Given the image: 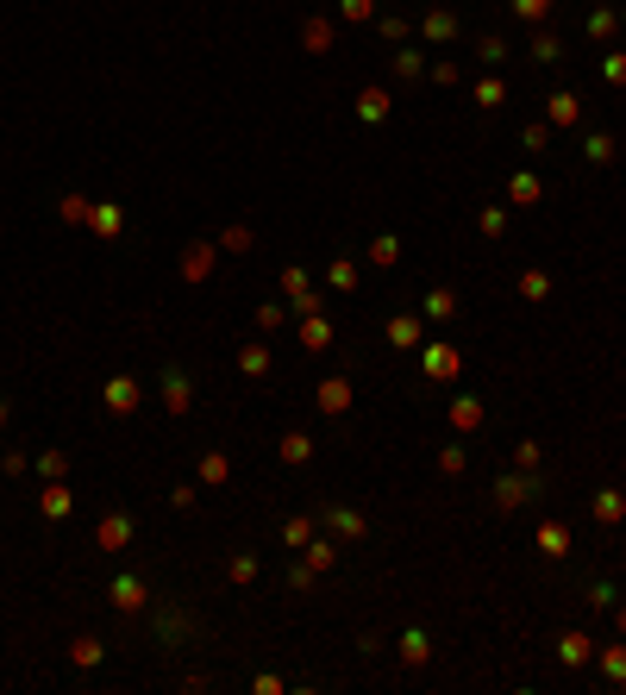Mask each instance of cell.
<instances>
[{
    "label": "cell",
    "instance_id": "obj_46",
    "mask_svg": "<svg viewBox=\"0 0 626 695\" xmlns=\"http://www.w3.org/2000/svg\"><path fill=\"white\" fill-rule=\"evenodd\" d=\"M282 294H288V301H301V294H313V276H307L301 263H294V269H282Z\"/></svg>",
    "mask_w": 626,
    "mask_h": 695
},
{
    "label": "cell",
    "instance_id": "obj_32",
    "mask_svg": "<svg viewBox=\"0 0 626 695\" xmlns=\"http://www.w3.org/2000/svg\"><path fill=\"white\" fill-rule=\"evenodd\" d=\"M470 95H476V107H482V113H495V107L507 101V82H501V76H482V82H476Z\"/></svg>",
    "mask_w": 626,
    "mask_h": 695
},
{
    "label": "cell",
    "instance_id": "obj_14",
    "mask_svg": "<svg viewBox=\"0 0 626 695\" xmlns=\"http://www.w3.org/2000/svg\"><path fill=\"white\" fill-rule=\"evenodd\" d=\"M70 508H76L70 483H45V495H38V514H45V520H70Z\"/></svg>",
    "mask_w": 626,
    "mask_h": 695
},
{
    "label": "cell",
    "instance_id": "obj_23",
    "mask_svg": "<svg viewBox=\"0 0 626 695\" xmlns=\"http://www.w3.org/2000/svg\"><path fill=\"white\" fill-rule=\"evenodd\" d=\"M539 551H545V558H570V526H564V520H545V526H539Z\"/></svg>",
    "mask_w": 626,
    "mask_h": 695
},
{
    "label": "cell",
    "instance_id": "obj_7",
    "mask_svg": "<svg viewBox=\"0 0 626 695\" xmlns=\"http://www.w3.org/2000/svg\"><path fill=\"white\" fill-rule=\"evenodd\" d=\"M132 539H138V520H132V514H101V526H95V545H101V551H126Z\"/></svg>",
    "mask_w": 626,
    "mask_h": 695
},
{
    "label": "cell",
    "instance_id": "obj_44",
    "mask_svg": "<svg viewBox=\"0 0 626 695\" xmlns=\"http://www.w3.org/2000/svg\"><path fill=\"white\" fill-rule=\"evenodd\" d=\"M238 370H244V376H269V352H263V344H244V352H238Z\"/></svg>",
    "mask_w": 626,
    "mask_h": 695
},
{
    "label": "cell",
    "instance_id": "obj_29",
    "mask_svg": "<svg viewBox=\"0 0 626 695\" xmlns=\"http://www.w3.org/2000/svg\"><path fill=\"white\" fill-rule=\"evenodd\" d=\"M557 658H564L570 670H576V664H589V658H595V645H589V633H564V639H557Z\"/></svg>",
    "mask_w": 626,
    "mask_h": 695
},
{
    "label": "cell",
    "instance_id": "obj_26",
    "mask_svg": "<svg viewBox=\"0 0 626 695\" xmlns=\"http://www.w3.org/2000/svg\"><path fill=\"white\" fill-rule=\"evenodd\" d=\"M370 263H376V269H395V263H401V238H395V232H376V238H370Z\"/></svg>",
    "mask_w": 626,
    "mask_h": 695
},
{
    "label": "cell",
    "instance_id": "obj_24",
    "mask_svg": "<svg viewBox=\"0 0 626 695\" xmlns=\"http://www.w3.org/2000/svg\"><path fill=\"white\" fill-rule=\"evenodd\" d=\"M301 45H307L313 57H326V51H333V20H301Z\"/></svg>",
    "mask_w": 626,
    "mask_h": 695
},
{
    "label": "cell",
    "instance_id": "obj_60",
    "mask_svg": "<svg viewBox=\"0 0 626 695\" xmlns=\"http://www.w3.org/2000/svg\"><path fill=\"white\" fill-rule=\"evenodd\" d=\"M614 626H620V639H626V601H614Z\"/></svg>",
    "mask_w": 626,
    "mask_h": 695
},
{
    "label": "cell",
    "instance_id": "obj_16",
    "mask_svg": "<svg viewBox=\"0 0 626 695\" xmlns=\"http://www.w3.org/2000/svg\"><path fill=\"white\" fill-rule=\"evenodd\" d=\"M539 194H545V188H539L532 170H514V176H507V201H514V207H539Z\"/></svg>",
    "mask_w": 626,
    "mask_h": 695
},
{
    "label": "cell",
    "instance_id": "obj_35",
    "mask_svg": "<svg viewBox=\"0 0 626 695\" xmlns=\"http://www.w3.org/2000/svg\"><path fill=\"white\" fill-rule=\"evenodd\" d=\"M420 313H426V319H457V294H451V288H432Z\"/></svg>",
    "mask_w": 626,
    "mask_h": 695
},
{
    "label": "cell",
    "instance_id": "obj_28",
    "mask_svg": "<svg viewBox=\"0 0 626 695\" xmlns=\"http://www.w3.org/2000/svg\"><path fill=\"white\" fill-rule=\"evenodd\" d=\"M426 658H432L426 626H408V633H401V664H426Z\"/></svg>",
    "mask_w": 626,
    "mask_h": 695
},
{
    "label": "cell",
    "instance_id": "obj_33",
    "mask_svg": "<svg viewBox=\"0 0 626 695\" xmlns=\"http://www.w3.org/2000/svg\"><path fill=\"white\" fill-rule=\"evenodd\" d=\"M213 251H219V244H207V238H201V244H188V257H182V276H188V282H201V276H207V263H213Z\"/></svg>",
    "mask_w": 626,
    "mask_h": 695
},
{
    "label": "cell",
    "instance_id": "obj_40",
    "mask_svg": "<svg viewBox=\"0 0 626 695\" xmlns=\"http://www.w3.org/2000/svg\"><path fill=\"white\" fill-rule=\"evenodd\" d=\"M557 57H564V38H557V32H539V38H532V63H545V70H551Z\"/></svg>",
    "mask_w": 626,
    "mask_h": 695
},
{
    "label": "cell",
    "instance_id": "obj_25",
    "mask_svg": "<svg viewBox=\"0 0 626 695\" xmlns=\"http://www.w3.org/2000/svg\"><path fill=\"white\" fill-rule=\"evenodd\" d=\"M614 151H620V145H614V132H589V138H582V163H595V170H601V163H614Z\"/></svg>",
    "mask_w": 626,
    "mask_h": 695
},
{
    "label": "cell",
    "instance_id": "obj_15",
    "mask_svg": "<svg viewBox=\"0 0 626 695\" xmlns=\"http://www.w3.org/2000/svg\"><path fill=\"white\" fill-rule=\"evenodd\" d=\"M301 344H307V352H326V344H333V319L326 313H301Z\"/></svg>",
    "mask_w": 626,
    "mask_h": 695
},
{
    "label": "cell",
    "instance_id": "obj_47",
    "mask_svg": "<svg viewBox=\"0 0 626 695\" xmlns=\"http://www.w3.org/2000/svg\"><path fill=\"white\" fill-rule=\"evenodd\" d=\"M520 294H526V301H545V294H551V276H545V269H520Z\"/></svg>",
    "mask_w": 626,
    "mask_h": 695
},
{
    "label": "cell",
    "instance_id": "obj_17",
    "mask_svg": "<svg viewBox=\"0 0 626 695\" xmlns=\"http://www.w3.org/2000/svg\"><path fill=\"white\" fill-rule=\"evenodd\" d=\"M482 420H489V408H482L476 395H457V401H451V426H457V433H476Z\"/></svg>",
    "mask_w": 626,
    "mask_h": 695
},
{
    "label": "cell",
    "instance_id": "obj_62",
    "mask_svg": "<svg viewBox=\"0 0 626 695\" xmlns=\"http://www.w3.org/2000/svg\"><path fill=\"white\" fill-rule=\"evenodd\" d=\"M620 26H626V7H620Z\"/></svg>",
    "mask_w": 626,
    "mask_h": 695
},
{
    "label": "cell",
    "instance_id": "obj_2",
    "mask_svg": "<svg viewBox=\"0 0 626 695\" xmlns=\"http://www.w3.org/2000/svg\"><path fill=\"white\" fill-rule=\"evenodd\" d=\"M320 520H326V533H333L339 545H351V539L370 533V520H364L358 508H345V501H320Z\"/></svg>",
    "mask_w": 626,
    "mask_h": 695
},
{
    "label": "cell",
    "instance_id": "obj_50",
    "mask_svg": "<svg viewBox=\"0 0 626 695\" xmlns=\"http://www.w3.org/2000/svg\"><path fill=\"white\" fill-rule=\"evenodd\" d=\"M476 226H482V238H501V232H507V207H482Z\"/></svg>",
    "mask_w": 626,
    "mask_h": 695
},
{
    "label": "cell",
    "instance_id": "obj_58",
    "mask_svg": "<svg viewBox=\"0 0 626 695\" xmlns=\"http://www.w3.org/2000/svg\"><path fill=\"white\" fill-rule=\"evenodd\" d=\"M426 76H432V82H439V88H457V63H432V70H426Z\"/></svg>",
    "mask_w": 626,
    "mask_h": 695
},
{
    "label": "cell",
    "instance_id": "obj_22",
    "mask_svg": "<svg viewBox=\"0 0 626 695\" xmlns=\"http://www.w3.org/2000/svg\"><path fill=\"white\" fill-rule=\"evenodd\" d=\"M276 458H282V464H294V470H301V464H307V458H313V439H307V433H301V426H294V433H282V445H276Z\"/></svg>",
    "mask_w": 626,
    "mask_h": 695
},
{
    "label": "cell",
    "instance_id": "obj_27",
    "mask_svg": "<svg viewBox=\"0 0 626 695\" xmlns=\"http://www.w3.org/2000/svg\"><path fill=\"white\" fill-rule=\"evenodd\" d=\"M282 545H288V551H307V545H313V514L282 520Z\"/></svg>",
    "mask_w": 626,
    "mask_h": 695
},
{
    "label": "cell",
    "instance_id": "obj_31",
    "mask_svg": "<svg viewBox=\"0 0 626 695\" xmlns=\"http://www.w3.org/2000/svg\"><path fill=\"white\" fill-rule=\"evenodd\" d=\"M301 558H307V564H313V576H326V570H333V564H339V539H313V545H307V551H301Z\"/></svg>",
    "mask_w": 626,
    "mask_h": 695
},
{
    "label": "cell",
    "instance_id": "obj_37",
    "mask_svg": "<svg viewBox=\"0 0 626 695\" xmlns=\"http://www.w3.org/2000/svg\"><path fill=\"white\" fill-rule=\"evenodd\" d=\"M257 570H263V564H257V551H232V564H226V576H232L238 589H244V583H257Z\"/></svg>",
    "mask_w": 626,
    "mask_h": 695
},
{
    "label": "cell",
    "instance_id": "obj_34",
    "mask_svg": "<svg viewBox=\"0 0 626 695\" xmlns=\"http://www.w3.org/2000/svg\"><path fill=\"white\" fill-rule=\"evenodd\" d=\"M326 282H333L339 294H351V288H358V257H333V269H326Z\"/></svg>",
    "mask_w": 626,
    "mask_h": 695
},
{
    "label": "cell",
    "instance_id": "obj_52",
    "mask_svg": "<svg viewBox=\"0 0 626 695\" xmlns=\"http://www.w3.org/2000/svg\"><path fill=\"white\" fill-rule=\"evenodd\" d=\"M376 32H383V38H389V45H401V38H408V32H414V26H408V20H401V13H383V20H376Z\"/></svg>",
    "mask_w": 626,
    "mask_h": 695
},
{
    "label": "cell",
    "instance_id": "obj_4",
    "mask_svg": "<svg viewBox=\"0 0 626 695\" xmlns=\"http://www.w3.org/2000/svg\"><path fill=\"white\" fill-rule=\"evenodd\" d=\"M545 126H557V132L582 126V95H576V88H551V95H545Z\"/></svg>",
    "mask_w": 626,
    "mask_h": 695
},
{
    "label": "cell",
    "instance_id": "obj_3",
    "mask_svg": "<svg viewBox=\"0 0 626 695\" xmlns=\"http://www.w3.org/2000/svg\"><path fill=\"white\" fill-rule=\"evenodd\" d=\"M107 595H113L119 614H144V608H151V583H144L138 570H119V576L107 583Z\"/></svg>",
    "mask_w": 626,
    "mask_h": 695
},
{
    "label": "cell",
    "instance_id": "obj_11",
    "mask_svg": "<svg viewBox=\"0 0 626 695\" xmlns=\"http://www.w3.org/2000/svg\"><path fill=\"white\" fill-rule=\"evenodd\" d=\"M88 232H95V238H119V232H126V207H119V201H95V207H88Z\"/></svg>",
    "mask_w": 626,
    "mask_h": 695
},
{
    "label": "cell",
    "instance_id": "obj_57",
    "mask_svg": "<svg viewBox=\"0 0 626 695\" xmlns=\"http://www.w3.org/2000/svg\"><path fill=\"white\" fill-rule=\"evenodd\" d=\"M0 470H7V476H26L32 458H26V451H0Z\"/></svg>",
    "mask_w": 626,
    "mask_h": 695
},
{
    "label": "cell",
    "instance_id": "obj_5",
    "mask_svg": "<svg viewBox=\"0 0 626 695\" xmlns=\"http://www.w3.org/2000/svg\"><path fill=\"white\" fill-rule=\"evenodd\" d=\"M163 408H169V414H188V408H194V376H188L182 364H163Z\"/></svg>",
    "mask_w": 626,
    "mask_h": 695
},
{
    "label": "cell",
    "instance_id": "obj_8",
    "mask_svg": "<svg viewBox=\"0 0 626 695\" xmlns=\"http://www.w3.org/2000/svg\"><path fill=\"white\" fill-rule=\"evenodd\" d=\"M420 364H426V376H432V383H451V376L464 370V352L439 338V344H426V352H420Z\"/></svg>",
    "mask_w": 626,
    "mask_h": 695
},
{
    "label": "cell",
    "instance_id": "obj_36",
    "mask_svg": "<svg viewBox=\"0 0 626 695\" xmlns=\"http://www.w3.org/2000/svg\"><path fill=\"white\" fill-rule=\"evenodd\" d=\"M201 483H213V489L232 483V458H226V451H207V458H201Z\"/></svg>",
    "mask_w": 626,
    "mask_h": 695
},
{
    "label": "cell",
    "instance_id": "obj_6",
    "mask_svg": "<svg viewBox=\"0 0 626 695\" xmlns=\"http://www.w3.org/2000/svg\"><path fill=\"white\" fill-rule=\"evenodd\" d=\"M101 401H107V414H138V376L132 370H119V376H107V389H101Z\"/></svg>",
    "mask_w": 626,
    "mask_h": 695
},
{
    "label": "cell",
    "instance_id": "obj_59",
    "mask_svg": "<svg viewBox=\"0 0 626 695\" xmlns=\"http://www.w3.org/2000/svg\"><path fill=\"white\" fill-rule=\"evenodd\" d=\"M169 508H182V514H188V508H194V483H176V489H169Z\"/></svg>",
    "mask_w": 626,
    "mask_h": 695
},
{
    "label": "cell",
    "instance_id": "obj_20",
    "mask_svg": "<svg viewBox=\"0 0 626 695\" xmlns=\"http://www.w3.org/2000/svg\"><path fill=\"white\" fill-rule=\"evenodd\" d=\"M101 658H107V645H101L95 633H76V639H70V664H76V670H95Z\"/></svg>",
    "mask_w": 626,
    "mask_h": 695
},
{
    "label": "cell",
    "instance_id": "obj_18",
    "mask_svg": "<svg viewBox=\"0 0 626 695\" xmlns=\"http://www.w3.org/2000/svg\"><path fill=\"white\" fill-rule=\"evenodd\" d=\"M589 514H595V526H620V520H626V495H620V489H601Z\"/></svg>",
    "mask_w": 626,
    "mask_h": 695
},
{
    "label": "cell",
    "instance_id": "obj_45",
    "mask_svg": "<svg viewBox=\"0 0 626 695\" xmlns=\"http://www.w3.org/2000/svg\"><path fill=\"white\" fill-rule=\"evenodd\" d=\"M395 76H401V82L426 76V51H395Z\"/></svg>",
    "mask_w": 626,
    "mask_h": 695
},
{
    "label": "cell",
    "instance_id": "obj_19",
    "mask_svg": "<svg viewBox=\"0 0 626 695\" xmlns=\"http://www.w3.org/2000/svg\"><path fill=\"white\" fill-rule=\"evenodd\" d=\"M582 601H589V608H601V614H614V601H620L614 576H582Z\"/></svg>",
    "mask_w": 626,
    "mask_h": 695
},
{
    "label": "cell",
    "instance_id": "obj_1",
    "mask_svg": "<svg viewBox=\"0 0 626 695\" xmlns=\"http://www.w3.org/2000/svg\"><path fill=\"white\" fill-rule=\"evenodd\" d=\"M545 495V476L539 470H501L495 476V514H520L526 501Z\"/></svg>",
    "mask_w": 626,
    "mask_h": 695
},
{
    "label": "cell",
    "instance_id": "obj_55",
    "mask_svg": "<svg viewBox=\"0 0 626 695\" xmlns=\"http://www.w3.org/2000/svg\"><path fill=\"white\" fill-rule=\"evenodd\" d=\"M514 470H539V445H532V439L514 445Z\"/></svg>",
    "mask_w": 626,
    "mask_h": 695
},
{
    "label": "cell",
    "instance_id": "obj_56",
    "mask_svg": "<svg viewBox=\"0 0 626 695\" xmlns=\"http://www.w3.org/2000/svg\"><path fill=\"white\" fill-rule=\"evenodd\" d=\"M288 589H294V595H307V589H313V564H307V558L288 570Z\"/></svg>",
    "mask_w": 626,
    "mask_h": 695
},
{
    "label": "cell",
    "instance_id": "obj_54",
    "mask_svg": "<svg viewBox=\"0 0 626 695\" xmlns=\"http://www.w3.org/2000/svg\"><path fill=\"white\" fill-rule=\"evenodd\" d=\"M282 319H288V307H276V301H263V307H257V326H263V332H276Z\"/></svg>",
    "mask_w": 626,
    "mask_h": 695
},
{
    "label": "cell",
    "instance_id": "obj_61",
    "mask_svg": "<svg viewBox=\"0 0 626 695\" xmlns=\"http://www.w3.org/2000/svg\"><path fill=\"white\" fill-rule=\"evenodd\" d=\"M7 420H13V401H7V395H0V426H7Z\"/></svg>",
    "mask_w": 626,
    "mask_h": 695
},
{
    "label": "cell",
    "instance_id": "obj_10",
    "mask_svg": "<svg viewBox=\"0 0 626 695\" xmlns=\"http://www.w3.org/2000/svg\"><path fill=\"white\" fill-rule=\"evenodd\" d=\"M457 32H464V26H457L451 7H432V13L420 20V38H426V45H457Z\"/></svg>",
    "mask_w": 626,
    "mask_h": 695
},
{
    "label": "cell",
    "instance_id": "obj_49",
    "mask_svg": "<svg viewBox=\"0 0 626 695\" xmlns=\"http://www.w3.org/2000/svg\"><path fill=\"white\" fill-rule=\"evenodd\" d=\"M88 207H95L88 194H63V201H57V213H63L70 226H82V219H88Z\"/></svg>",
    "mask_w": 626,
    "mask_h": 695
},
{
    "label": "cell",
    "instance_id": "obj_38",
    "mask_svg": "<svg viewBox=\"0 0 626 695\" xmlns=\"http://www.w3.org/2000/svg\"><path fill=\"white\" fill-rule=\"evenodd\" d=\"M614 26H620V13H614V7H595V13H589V38H595V45H607V38H614Z\"/></svg>",
    "mask_w": 626,
    "mask_h": 695
},
{
    "label": "cell",
    "instance_id": "obj_13",
    "mask_svg": "<svg viewBox=\"0 0 626 695\" xmlns=\"http://www.w3.org/2000/svg\"><path fill=\"white\" fill-rule=\"evenodd\" d=\"M313 401H320V414H333V420H339V414L351 408V376H326Z\"/></svg>",
    "mask_w": 626,
    "mask_h": 695
},
{
    "label": "cell",
    "instance_id": "obj_9",
    "mask_svg": "<svg viewBox=\"0 0 626 695\" xmlns=\"http://www.w3.org/2000/svg\"><path fill=\"white\" fill-rule=\"evenodd\" d=\"M383 338L395 344V352H414V344L426 338V313H389V326H383Z\"/></svg>",
    "mask_w": 626,
    "mask_h": 695
},
{
    "label": "cell",
    "instance_id": "obj_39",
    "mask_svg": "<svg viewBox=\"0 0 626 695\" xmlns=\"http://www.w3.org/2000/svg\"><path fill=\"white\" fill-rule=\"evenodd\" d=\"M476 57H482L489 70H501V63H507V38H501V32H489V38H476Z\"/></svg>",
    "mask_w": 626,
    "mask_h": 695
},
{
    "label": "cell",
    "instance_id": "obj_48",
    "mask_svg": "<svg viewBox=\"0 0 626 695\" xmlns=\"http://www.w3.org/2000/svg\"><path fill=\"white\" fill-rule=\"evenodd\" d=\"M601 82H607V88H626V51H607V57H601Z\"/></svg>",
    "mask_w": 626,
    "mask_h": 695
},
{
    "label": "cell",
    "instance_id": "obj_42",
    "mask_svg": "<svg viewBox=\"0 0 626 695\" xmlns=\"http://www.w3.org/2000/svg\"><path fill=\"white\" fill-rule=\"evenodd\" d=\"M551 7H557V0H514V20H526V26H545V20H551Z\"/></svg>",
    "mask_w": 626,
    "mask_h": 695
},
{
    "label": "cell",
    "instance_id": "obj_30",
    "mask_svg": "<svg viewBox=\"0 0 626 695\" xmlns=\"http://www.w3.org/2000/svg\"><path fill=\"white\" fill-rule=\"evenodd\" d=\"M595 658H601V676H607V683H626V639H614V645H601Z\"/></svg>",
    "mask_w": 626,
    "mask_h": 695
},
{
    "label": "cell",
    "instance_id": "obj_12",
    "mask_svg": "<svg viewBox=\"0 0 626 695\" xmlns=\"http://www.w3.org/2000/svg\"><path fill=\"white\" fill-rule=\"evenodd\" d=\"M151 626H157V639H163V645H188V639H194V620H188L182 608H157V620H151Z\"/></svg>",
    "mask_w": 626,
    "mask_h": 695
},
{
    "label": "cell",
    "instance_id": "obj_51",
    "mask_svg": "<svg viewBox=\"0 0 626 695\" xmlns=\"http://www.w3.org/2000/svg\"><path fill=\"white\" fill-rule=\"evenodd\" d=\"M464 464H470L464 445H445V451H439V476H464Z\"/></svg>",
    "mask_w": 626,
    "mask_h": 695
},
{
    "label": "cell",
    "instance_id": "obj_43",
    "mask_svg": "<svg viewBox=\"0 0 626 695\" xmlns=\"http://www.w3.org/2000/svg\"><path fill=\"white\" fill-rule=\"evenodd\" d=\"M339 20L345 26H370L376 20V0H339Z\"/></svg>",
    "mask_w": 626,
    "mask_h": 695
},
{
    "label": "cell",
    "instance_id": "obj_21",
    "mask_svg": "<svg viewBox=\"0 0 626 695\" xmlns=\"http://www.w3.org/2000/svg\"><path fill=\"white\" fill-rule=\"evenodd\" d=\"M358 120H364V126H383V120H389V88H364V95H358Z\"/></svg>",
    "mask_w": 626,
    "mask_h": 695
},
{
    "label": "cell",
    "instance_id": "obj_53",
    "mask_svg": "<svg viewBox=\"0 0 626 695\" xmlns=\"http://www.w3.org/2000/svg\"><path fill=\"white\" fill-rule=\"evenodd\" d=\"M520 145H526V151H532V157H539V151H545V145H551V126H545V120H539V126H526V132H520Z\"/></svg>",
    "mask_w": 626,
    "mask_h": 695
},
{
    "label": "cell",
    "instance_id": "obj_41",
    "mask_svg": "<svg viewBox=\"0 0 626 695\" xmlns=\"http://www.w3.org/2000/svg\"><path fill=\"white\" fill-rule=\"evenodd\" d=\"M38 476H45V483H63V476H70V451H38Z\"/></svg>",
    "mask_w": 626,
    "mask_h": 695
}]
</instances>
